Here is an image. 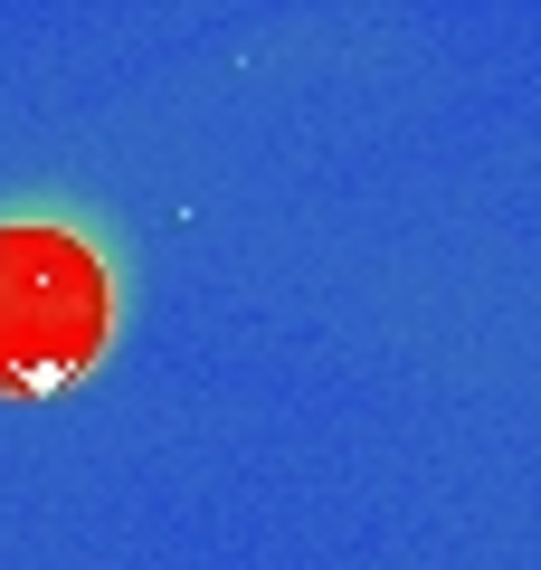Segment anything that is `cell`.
Returning <instances> with one entry per match:
<instances>
[{"label":"cell","mask_w":541,"mask_h":570,"mask_svg":"<svg viewBox=\"0 0 541 570\" xmlns=\"http://www.w3.org/2000/svg\"><path fill=\"white\" fill-rule=\"evenodd\" d=\"M105 333H115V285L96 247L48 219L0 228V390L10 400L67 390L77 371H96Z\"/></svg>","instance_id":"1"}]
</instances>
